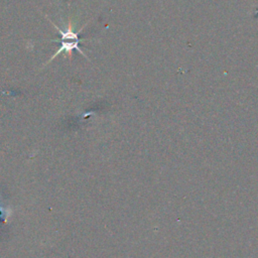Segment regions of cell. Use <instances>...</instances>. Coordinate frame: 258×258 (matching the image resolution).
Returning <instances> with one entry per match:
<instances>
[{
    "label": "cell",
    "mask_w": 258,
    "mask_h": 258,
    "mask_svg": "<svg viewBox=\"0 0 258 258\" xmlns=\"http://www.w3.org/2000/svg\"><path fill=\"white\" fill-rule=\"evenodd\" d=\"M52 23V22H51ZM52 25L55 27V29L58 31V34L60 35V38L57 40L59 42V47L58 49L56 50V52L50 57L49 61L52 60L54 57H56L60 52H66V55L69 54L70 58L72 57L73 55V50L77 49L80 53H82L84 56L87 57V55L81 50V48L79 47V43L81 41L80 37H79V34L80 32L83 30V28L80 29L79 32H76L74 30V26L71 22H69L63 29H60L58 26H56L54 23H52Z\"/></svg>",
    "instance_id": "obj_1"
}]
</instances>
